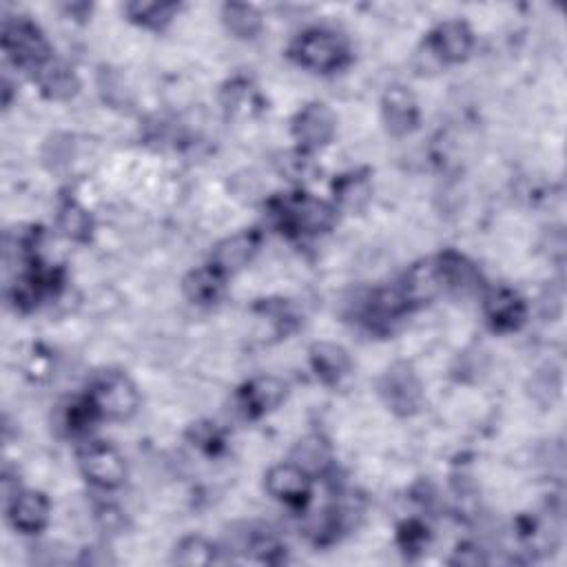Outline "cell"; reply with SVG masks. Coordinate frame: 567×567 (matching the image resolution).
I'll return each instance as SVG.
<instances>
[{"instance_id":"6da1fadb","label":"cell","mask_w":567,"mask_h":567,"mask_svg":"<svg viewBox=\"0 0 567 567\" xmlns=\"http://www.w3.org/2000/svg\"><path fill=\"white\" fill-rule=\"evenodd\" d=\"M268 217L288 237H317L334 228L339 210L328 199L306 190H292L268 202Z\"/></svg>"},{"instance_id":"7a4b0ae2","label":"cell","mask_w":567,"mask_h":567,"mask_svg":"<svg viewBox=\"0 0 567 567\" xmlns=\"http://www.w3.org/2000/svg\"><path fill=\"white\" fill-rule=\"evenodd\" d=\"M290 60L310 73H337L352 60L348 40L328 27H308L288 47Z\"/></svg>"},{"instance_id":"3957f363","label":"cell","mask_w":567,"mask_h":567,"mask_svg":"<svg viewBox=\"0 0 567 567\" xmlns=\"http://www.w3.org/2000/svg\"><path fill=\"white\" fill-rule=\"evenodd\" d=\"M0 42L2 53L16 69L35 73L38 69L53 60V47L49 38L27 16H4Z\"/></svg>"},{"instance_id":"277c9868","label":"cell","mask_w":567,"mask_h":567,"mask_svg":"<svg viewBox=\"0 0 567 567\" xmlns=\"http://www.w3.org/2000/svg\"><path fill=\"white\" fill-rule=\"evenodd\" d=\"M84 394L100 421H128L140 408L137 385L128 374L117 370L97 372Z\"/></svg>"},{"instance_id":"5b68a950","label":"cell","mask_w":567,"mask_h":567,"mask_svg":"<svg viewBox=\"0 0 567 567\" xmlns=\"http://www.w3.org/2000/svg\"><path fill=\"white\" fill-rule=\"evenodd\" d=\"M75 461L84 481L102 492L120 489L128 476L124 454L109 441L84 439L75 450Z\"/></svg>"},{"instance_id":"8992f818","label":"cell","mask_w":567,"mask_h":567,"mask_svg":"<svg viewBox=\"0 0 567 567\" xmlns=\"http://www.w3.org/2000/svg\"><path fill=\"white\" fill-rule=\"evenodd\" d=\"M337 135V113L319 100L306 102L290 117V137L295 148L303 153H317L326 148Z\"/></svg>"},{"instance_id":"52a82bcc","label":"cell","mask_w":567,"mask_h":567,"mask_svg":"<svg viewBox=\"0 0 567 567\" xmlns=\"http://www.w3.org/2000/svg\"><path fill=\"white\" fill-rule=\"evenodd\" d=\"M377 390L385 408L396 416H412L423 405V383L405 361H394L379 377Z\"/></svg>"},{"instance_id":"ba28073f","label":"cell","mask_w":567,"mask_h":567,"mask_svg":"<svg viewBox=\"0 0 567 567\" xmlns=\"http://www.w3.org/2000/svg\"><path fill=\"white\" fill-rule=\"evenodd\" d=\"M4 516L13 532L22 536H38L51 523V501L40 489L18 487L4 496Z\"/></svg>"},{"instance_id":"9c48e42d","label":"cell","mask_w":567,"mask_h":567,"mask_svg":"<svg viewBox=\"0 0 567 567\" xmlns=\"http://www.w3.org/2000/svg\"><path fill=\"white\" fill-rule=\"evenodd\" d=\"M527 315H529V306L518 290L509 286H496L485 290L483 317L492 332L496 334L518 332L525 326Z\"/></svg>"},{"instance_id":"30bf717a","label":"cell","mask_w":567,"mask_h":567,"mask_svg":"<svg viewBox=\"0 0 567 567\" xmlns=\"http://www.w3.org/2000/svg\"><path fill=\"white\" fill-rule=\"evenodd\" d=\"M396 292L401 295V301L405 303L408 312L425 308L432 303L439 295H443V277L439 268L436 255L416 259L399 279Z\"/></svg>"},{"instance_id":"8fae6325","label":"cell","mask_w":567,"mask_h":567,"mask_svg":"<svg viewBox=\"0 0 567 567\" xmlns=\"http://www.w3.org/2000/svg\"><path fill=\"white\" fill-rule=\"evenodd\" d=\"M474 31L461 18L441 20L434 24L425 38V49L441 64H461L470 58L474 49Z\"/></svg>"},{"instance_id":"7c38bea8","label":"cell","mask_w":567,"mask_h":567,"mask_svg":"<svg viewBox=\"0 0 567 567\" xmlns=\"http://www.w3.org/2000/svg\"><path fill=\"white\" fill-rule=\"evenodd\" d=\"M312 483H315V478L308 476L303 470H299L290 461L275 463L264 474V489H266V494L272 501H277V503H281V505H286L290 509H303L310 503V498H312Z\"/></svg>"},{"instance_id":"4fadbf2b","label":"cell","mask_w":567,"mask_h":567,"mask_svg":"<svg viewBox=\"0 0 567 567\" xmlns=\"http://www.w3.org/2000/svg\"><path fill=\"white\" fill-rule=\"evenodd\" d=\"M288 396V383L275 374H257L237 388L235 403L246 419H259L277 410Z\"/></svg>"},{"instance_id":"5bb4252c","label":"cell","mask_w":567,"mask_h":567,"mask_svg":"<svg viewBox=\"0 0 567 567\" xmlns=\"http://www.w3.org/2000/svg\"><path fill=\"white\" fill-rule=\"evenodd\" d=\"M383 128L392 137H405L419 128L421 109L416 95L405 84H390L379 104Z\"/></svg>"},{"instance_id":"9a60e30c","label":"cell","mask_w":567,"mask_h":567,"mask_svg":"<svg viewBox=\"0 0 567 567\" xmlns=\"http://www.w3.org/2000/svg\"><path fill=\"white\" fill-rule=\"evenodd\" d=\"M261 248V233L259 228H244L224 239H219L213 250L208 264L219 270L224 277H233L241 272Z\"/></svg>"},{"instance_id":"2e32d148","label":"cell","mask_w":567,"mask_h":567,"mask_svg":"<svg viewBox=\"0 0 567 567\" xmlns=\"http://www.w3.org/2000/svg\"><path fill=\"white\" fill-rule=\"evenodd\" d=\"M441 277H443V292H452L458 297H470L483 290V275L478 266L463 252L447 248L436 255Z\"/></svg>"},{"instance_id":"e0dca14e","label":"cell","mask_w":567,"mask_h":567,"mask_svg":"<svg viewBox=\"0 0 567 567\" xmlns=\"http://www.w3.org/2000/svg\"><path fill=\"white\" fill-rule=\"evenodd\" d=\"M308 365L323 385H339L352 372L350 352L334 341H315L308 348Z\"/></svg>"},{"instance_id":"ac0fdd59","label":"cell","mask_w":567,"mask_h":567,"mask_svg":"<svg viewBox=\"0 0 567 567\" xmlns=\"http://www.w3.org/2000/svg\"><path fill=\"white\" fill-rule=\"evenodd\" d=\"M372 173L370 168H350L339 175H334L330 184V195L332 204L337 210L343 213H359L368 206L372 199Z\"/></svg>"},{"instance_id":"d6986e66","label":"cell","mask_w":567,"mask_h":567,"mask_svg":"<svg viewBox=\"0 0 567 567\" xmlns=\"http://www.w3.org/2000/svg\"><path fill=\"white\" fill-rule=\"evenodd\" d=\"M226 279L219 270H215L210 264H204L199 268L188 270L182 277V295L188 303L197 308H208L215 306L224 292H226Z\"/></svg>"},{"instance_id":"ffe728a7","label":"cell","mask_w":567,"mask_h":567,"mask_svg":"<svg viewBox=\"0 0 567 567\" xmlns=\"http://www.w3.org/2000/svg\"><path fill=\"white\" fill-rule=\"evenodd\" d=\"M288 461L295 463L299 470H303L308 476L319 478L332 467L334 450H332L330 441L323 434L310 432L292 445V450L288 454Z\"/></svg>"},{"instance_id":"44dd1931","label":"cell","mask_w":567,"mask_h":567,"mask_svg":"<svg viewBox=\"0 0 567 567\" xmlns=\"http://www.w3.org/2000/svg\"><path fill=\"white\" fill-rule=\"evenodd\" d=\"M33 80H35L40 93L47 100H55V102H66V100L75 97L80 91L78 73L66 62H60L55 58L51 62H47L42 69H38L33 73Z\"/></svg>"},{"instance_id":"7402d4cb","label":"cell","mask_w":567,"mask_h":567,"mask_svg":"<svg viewBox=\"0 0 567 567\" xmlns=\"http://www.w3.org/2000/svg\"><path fill=\"white\" fill-rule=\"evenodd\" d=\"M55 228L64 239L73 244H89L95 230V221L86 206L73 197H66L55 208Z\"/></svg>"},{"instance_id":"603a6c76","label":"cell","mask_w":567,"mask_h":567,"mask_svg":"<svg viewBox=\"0 0 567 567\" xmlns=\"http://www.w3.org/2000/svg\"><path fill=\"white\" fill-rule=\"evenodd\" d=\"M55 427L69 436V439H86L89 430L93 423H97V414L91 405V401L86 399V394L75 396V399H66L58 405V412L53 416Z\"/></svg>"},{"instance_id":"cb8c5ba5","label":"cell","mask_w":567,"mask_h":567,"mask_svg":"<svg viewBox=\"0 0 567 567\" xmlns=\"http://www.w3.org/2000/svg\"><path fill=\"white\" fill-rule=\"evenodd\" d=\"M219 20L224 29L237 40H255L264 29L261 11L250 2H226L221 4Z\"/></svg>"},{"instance_id":"d4e9b609","label":"cell","mask_w":567,"mask_h":567,"mask_svg":"<svg viewBox=\"0 0 567 567\" xmlns=\"http://www.w3.org/2000/svg\"><path fill=\"white\" fill-rule=\"evenodd\" d=\"M124 13L133 24H137L142 29L162 31L179 13V4L177 2H159V0H151V2L133 0V2L124 4Z\"/></svg>"},{"instance_id":"484cf974","label":"cell","mask_w":567,"mask_h":567,"mask_svg":"<svg viewBox=\"0 0 567 567\" xmlns=\"http://www.w3.org/2000/svg\"><path fill=\"white\" fill-rule=\"evenodd\" d=\"M171 560L182 567L213 565L219 560V547L202 534H188L175 543L171 551Z\"/></svg>"},{"instance_id":"4316f807","label":"cell","mask_w":567,"mask_h":567,"mask_svg":"<svg viewBox=\"0 0 567 567\" xmlns=\"http://www.w3.org/2000/svg\"><path fill=\"white\" fill-rule=\"evenodd\" d=\"M221 104L228 113L233 115H244L248 117L250 113L257 111L259 97L257 91L250 86L246 80H233L221 89Z\"/></svg>"},{"instance_id":"83f0119b","label":"cell","mask_w":567,"mask_h":567,"mask_svg":"<svg viewBox=\"0 0 567 567\" xmlns=\"http://www.w3.org/2000/svg\"><path fill=\"white\" fill-rule=\"evenodd\" d=\"M396 540H399V545H401V549L405 554H416V551H423L427 547L430 529H427V525L423 520L410 518V520L399 525Z\"/></svg>"},{"instance_id":"f1b7e54d","label":"cell","mask_w":567,"mask_h":567,"mask_svg":"<svg viewBox=\"0 0 567 567\" xmlns=\"http://www.w3.org/2000/svg\"><path fill=\"white\" fill-rule=\"evenodd\" d=\"M277 168L284 177L292 182H301L312 171V155L299 148H292L288 153H281V159H277Z\"/></svg>"},{"instance_id":"f546056e","label":"cell","mask_w":567,"mask_h":567,"mask_svg":"<svg viewBox=\"0 0 567 567\" xmlns=\"http://www.w3.org/2000/svg\"><path fill=\"white\" fill-rule=\"evenodd\" d=\"M188 439L193 441L195 447H199V450H204L208 454H213L224 443L221 432L215 427V423H208V421L193 423V427L188 430Z\"/></svg>"}]
</instances>
